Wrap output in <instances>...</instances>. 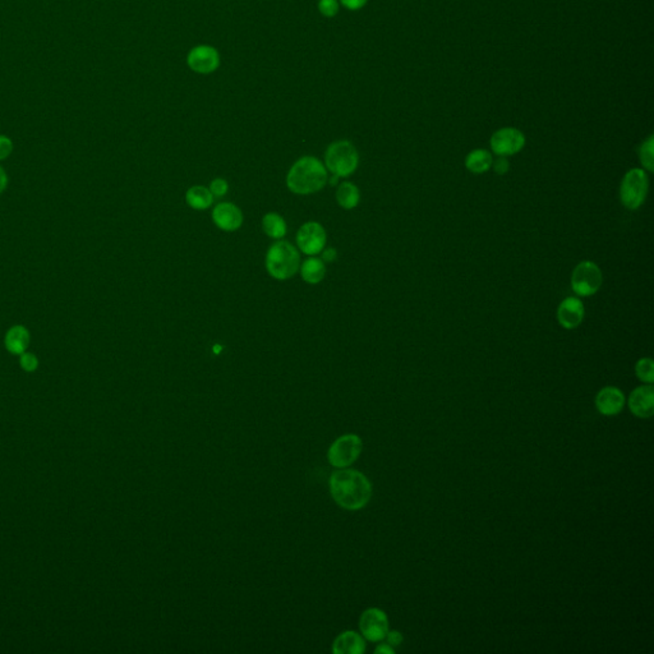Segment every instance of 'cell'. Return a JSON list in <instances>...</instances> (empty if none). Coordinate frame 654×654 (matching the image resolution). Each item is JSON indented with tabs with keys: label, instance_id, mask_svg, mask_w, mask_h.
I'll return each instance as SVG.
<instances>
[{
	"label": "cell",
	"instance_id": "23",
	"mask_svg": "<svg viewBox=\"0 0 654 654\" xmlns=\"http://www.w3.org/2000/svg\"><path fill=\"white\" fill-rule=\"evenodd\" d=\"M640 164L649 173L654 170V137L649 135L639 147Z\"/></svg>",
	"mask_w": 654,
	"mask_h": 654
},
{
	"label": "cell",
	"instance_id": "34",
	"mask_svg": "<svg viewBox=\"0 0 654 654\" xmlns=\"http://www.w3.org/2000/svg\"><path fill=\"white\" fill-rule=\"evenodd\" d=\"M375 653L394 654L395 653V649L386 643V644H380V646L375 649Z\"/></svg>",
	"mask_w": 654,
	"mask_h": 654
},
{
	"label": "cell",
	"instance_id": "22",
	"mask_svg": "<svg viewBox=\"0 0 654 654\" xmlns=\"http://www.w3.org/2000/svg\"><path fill=\"white\" fill-rule=\"evenodd\" d=\"M262 229L270 238L280 239L286 234V224L284 218L278 214L270 212L262 218Z\"/></svg>",
	"mask_w": 654,
	"mask_h": 654
},
{
	"label": "cell",
	"instance_id": "6",
	"mask_svg": "<svg viewBox=\"0 0 654 654\" xmlns=\"http://www.w3.org/2000/svg\"><path fill=\"white\" fill-rule=\"evenodd\" d=\"M603 275L601 269L593 261L578 263L572 274V288L579 297H592L601 289Z\"/></svg>",
	"mask_w": 654,
	"mask_h": 654
},
{
	"label": "cell",
	"instance_id": "27",
	"mask_svg": "<svg viewBox=\"0 0 654 654\" xmlns=\"http://www.w3.org/2000/svg\"><path fill=\"white\" fill-rule=\"evenodd\" d=\"M228 181H224V179H215V181H211L210 184V192L212 193L214 197H223L225 196L228 193Z\"/></svg>",
	"mask_w": 654,
	"mask_h": 654
},
{
	"label": "cell",
	"instance_id": "26",
	"mask_svg": "<svg viewBox=\"0 0 654 654\" xmlns=\"http://www.w3.org/2000/svg\"><path fill=\"white\" fill-rule=\"evenodd\" d=\"M318 10L325 17H334L338 15L339 3L336 0H320L318 1Z\"/></svg>",
	"mask_w": 654,
	"mask_h": 654
},
{
	"label": "cell",
	"instance_id": "14",
	"mask_svg": "<svg viewBox=\"0 0 654 654\" xmlns=\"http://www.w3.org/2000/svg\"><path fill=\"white\" fill-rule=\"evenodd\" d=\"M595 408L603 415H616L624 409L626 398L624 392L615 386H606L595 395Z\"/></svg>",
	"mask_w": 654,
	"mask_h": 654
},
{
	"label": "cell",
	"instance_id": "32",
	"mask_svg": "<svg viewBox=\"0 0 654 654\" xmlns=\"http://www.w3.org/2000/svg\"><path fill=\"white\" fill-rule=\"evenodd\" d=\"M336 257H338V253H336L335 249H326L322 252V260L326 262H334L336 260Z\"/></svg>",
	"mask_w": 654,
	"mask_h": 654
},
{
	"label": "cell",
	"instance_id": "4",
	"mask_svg": "<svg viewBox=\"0 0 654 654\" xmlns=\"http://www.w3.org/2000/svg\"><path fill=\"white\" fill-rule=\"evenodd\" d=\"M325 163L326 168L335 177H348L357 170L359 164V155L353 143L338 141L331 143L326 150Z\"/></svg>",
	"mask_w": 654,
	"mask_h": 654
},
{
	"label": "cell",
	"instance_id": "31",
	"mask_svg": "<svg viewBox=\"0 0 654 654\" xmlns=\"http://www.w3.org/2000/svg\"><path fill=\"white\" fill-rule=\"evenodd\" d=\"M340 1L349 10H359L367 4L369 0H340Z\"/></svg>",
	"mask_w": 654,
	"mask_h": 654
},
{
	"label": "cell",
	"instance_id": "24",
	"mask_svg": "<svg viewBox=\"0 0 654 654\" xmlns=\"http://www.w3.org/2000/svg\"><path fill=\"white\" fill-rule=\"evenodd\" d=\"M635 375L644 384L654 382V362L651 358H640L635 364Z\"/></svg>",
	"mask_w": 654,
	"mask_h": 654
},
{
	"label": "cell",
	"instance_id": "15",
	"mask_svg": "<svg viewBox=\"0 0 654 654\" xmlns=\"http://www.w3.org/2000/svg\"><path fill=\"white\" fill-rule=\"evenodd\" d=\"M212 220L218 229L224 232H235L243 223V214L233 203H218L212 211Z\"/></svg>",
	"mask_w": 654,
	"mask_h": 654
},
{
	"label": "cell",
	"instance_id": "2",
	"mask_svg": "<svg viewBox=\"0 0 654 654\" xmlns=\"http://www.w3.org/2000/svg\"><path fill=\"white\" fill-rule=\"evenodd\" d=\"M327 179V170L324 164L313 156H304L289 170L286 184L293 193L311 195L324 188Z\"/></svg>",
	"mask_w": 654,
	"mask_h": 654
},
{
	"label": "cell",
	"instance_id": "18",
	"mask_svg": "<svg viewBox=\"0 0 654 654\" xmlns=\"http://www.w3.org/2000/svg\"><path fill=\"white\" fill-rule=\"evenodd\" d=\"M493 163L491 152L487 150L477 149L469 152L466 158V168L473 174L487 173Z\"/></svg>",
	"mask_w": 654,
	"mask_h": 654
},
{
	"label": "cell",
	"instance_id": "3",
	"mask_svg": "<svg viewBox=\"0 0 654 654\" xmlns=\"http://www.w3.org/2000/svg\"><path fill=\"white\" fill-rule=\"evenodd\" d=\"M301 267V255L292 243L278 241L269 248L266 269L272 278L286 280L292 278Z\"/></svg>",
	"mask_w": 654,
	"mask_h": 654
},
{
	"label": "cell",
	"instance_id": "21",
	"mask_svg": "<svg viewBox=\"0 0 654 654\" xmlns=\"http://www.w3.org/2000/svg\"><path fill=\"white\" fill-rule=\"evenodd\" d=\"M186 201L195 210H206L214 202V196L210 189L202 186H196L187 191Z\"/></svg>",
	"mask_w": 654,
	"mask_h": 654
},
{
	"label": "cell",
	"instance_id": "33",
	"mask_svg": "<svg viewBox=\"0 0 654 654\" xmlns=\"http://www.w3.org/2000/svg\"><path fill=\"white\" fill-rule=\"evenodd\" d=\"M8 186V175L6 170L0 166V193H3Z\"/></svg>",
	"mask_w": 654,
	"mask_h": 654
},
{
	"label": "cell",
	"instance_id": "5",
	"mask_svg": "<svg viewBox=\"0 0 654 654\" xmlns=\"http://www.w3.org/2000/svg\"><path fill=\"white\" fill-rule=\"evenodd\" d=\"M649 179L644 169H630L625 174L620 186V200L627 210L635 211L646 202Z\"/></svg>",
	"mask_w": 654,
	"mask_h": 654
},
{
	"label": "cell",
	"instance_id": "30",
	"mask_svg": "<svg viewBox=\"0 0 654 654\" xmlns=\"http://www.w3.org/2000/svg\"><path fill=\"white\" fill-rule=\"evenodd\" d=\"M385 639H387V644H389V646H392V647H399V646H401V643L404 641V637H403V634L400 632H396V630L390 632V630H389V632L386 634V638H385Z\"/></svg>",
	"mask_w": 654,
	"mask_h": 654
},
{
	"label": "cell",
	"instance_id": "19",
	"mask_svg": "<svg viewBox=\"0 0 654 654\" xmlns=\"http://www.w3.org/2000/svg\"><path fill=\"white\" fill-rule=\"evenodd\" d=\"M336 200L343 209L352 210L354 207H357L361 201V192L353 183L344 181L339 186L338 191H336Z\"/></svg>",
	"mask_w": 654,
	"mask_h": 654
},
{
	"label": "cell",
	"instance_id": "10",
	"mask_svg": "<svg viewBox=\"0 0 654 654\" xmlns=\"http://www.w3.org/2000/svg\"><path fill=\"white\" fill-rule=\"evenodd\" d=\"M297 244L304 255L315 256L321 253L326 244L324 226L315 221L306 223L297 234Z\"/></svg>",
	"mask_w": 654,
	"mask_h": 654
},
{
	"label": "cell",
	"instance_id": "17",
	"mask_svg": "<svg viewBox=\"0 0 654 654\" xmlns=\"http://www.w3.org/2000/svg\"><path fill=\"white\" fill-rule=\"evenodd\" d=\"M332 652L335 654H362L366 652V641L361 634L349 632H341L334 641Z\"/></svg>",
	"mask_w": 654,
	"mask_h": 654
},
{
	"label": "cell",
	"instance_id": "16",
	"mask_svg": "<svg viewBox=\"0 0 654 654\" xmlns=\"http://www.w3.org/2000/svg\"><path fill=\"white\" fill-rule=\"evenodd\" d=\"M30 343V331L22 325L12 326L7 331L6 338H4V345L7 348L8 352L15 355H21L24 352H27Z\"/></svg>",
	"mask_w": 654,
	"mask_h": 654
},
{
	"label": "cell",
	"instance_id": "9",
	"mask_svg": "<svg viewBox=\"0 0 654 654\" xmlns=\"http://www.w3.org/2000/svg\"><path fill=\"white\" fill-rule=\"evenodd\" d=\"M362 637L369 641H381L389 632V617L386 612L377 607L366 609L359 618Z\"/></svg>",
	"mask_w": 654,
	"mask_h": 654
},
{
	"label": "cell",
	"instance_id": "7",
	"mask_svg": "<svg viewBox=\"0 0 654 654\" xmlns=\"http://www.w3.org/2000/svg\"><path fill=\"white\" fill-rule=\"evenodd\" d=\"M363 450L361 437L354 433H348L336 438L329 449L327 459L331 466L335 468H348L359 458Z\"/></svg>",
	"mask_w": 654,
	"mask_h": 654
},
{
	"label": "cell",
	"instance_id": "28",
	"mask_svg": "<svg viewBox=\"0 0 654 654\" xmlns=\"http://www.w3.org/2000/svg\"><path fill=\"white\" fill-rule=\"evenodd\" d=\"M491 168H493L495 173L500 174V175H504V174H506L507 172H509V169H510V163H509V160H507L506 156H498V158L493 160V163H492V166H491Z\"/></svg>",
	"mask_w": 654,
	"mask_h": 654
},
{
	"label": "cell",
	"instance_id": "1",
	"mask_svg": "<svg viewBox=\"0 0 654 654\" xmlns=\"http://www.w3.org/2000/svg\"><path fill=\"white\" fill-rule=\"evenodd\" d=\"M329 489L334 501L343 509L357 512L366 507L372 497V483L359 470L340 468L331 474Z\"/></svg>",
	"mask_w": 654,
	"mask_h": 654
},
{
	"label": "cell",
	"instance_id": "11",
	"mask_svg": "<svg viewBox=\"0 0 654 654\" xmlns=\"http://www.w3.org/2000/svg\"><path fill=\"white\" fill-rule=\"evenodd\" d=\"M189 68L201 75H209L220 66V55L215 47L210 45H200L193 47L187 57Z\"/></svg>",
	"mask_w": 654,
	"mask_h": 654
},
{
	"label": "cell",
	"instance_id": "29",
	"mask_svg": "<svg viewBox=\"0 0 654 654\" xmlns=\"http://www.w3.org/2000/svg\"><path fill=\"white\" fill-rule=\"evenodd\" d=\"M12 151H13L12 141L6 135H0V161L8 158V156L12 154Z\"/></svg>",
	"mask_w": 654,
	"mask_h": 654
},
{
	"label": "cell",
	"instance_id": "8",
	"mask_svg": "<svg viewBox=\"0 0 654 654\" xmlns=\"http://www.w3.org/2000/svg\"><path fill=\"white\" fill-rule=\"evenodd\" d=\"M491 149L497 156H512L526 146V135L518 128L505 127L496 131L489 140Z\"/></svg>",
	"mask_w": 654,
	"mask_h": 654
},
{
	"label": "cell",
	"instance_id": "25",
	"mask_svg": "<svg viewBox=\"0 0 654 654\" xmlns=\"http://www.w3.org/2000/svg\"><path fill=\"white\" fill-rule=\"evenodd\" d=\"M20 366L26 372H35L38 367V357L31 352H24L20 355Z\"/></svg>",
	"mask_w": 654,
	"mask_h": 654
},
{
	"label": "cell",
	"instance_id": "20",
	"mask_svg": "<svg viewBox=\"0 0 654 654\" xmlns=\"http://www.w3.org/2000/svg\"><path fill=\"white\" fill-rule=\"evenodd\" d=\"M301 272L302 278L306 283L318 284L325 278L326 267H325L322 260L312 257V258H309V260H306L304 262L302 263Z\"/></svg>",
	"mask_w": 654,
	"mask_h": 654
},
{
	"label": "cell",
	"instance_id": "13",
	"mask_svg": "<svg viewBox=\"0 0 654 654\" xmlns=\"http://www.w3.org/2000/svg\"><path fill=\"white\" fill-rule=\"evenodd\" d=\"M629 409L635 417L648 419L654 414V387L652 384H646L637 387L630 394Z\"/></svg>",
	"mask_w": 654,
	"mask_h": 654
},
{
	"label": "cell",
	"instance_id": "12",
	"mask_svg": "<svg viewBox=\"0 0 654 654\" xmlns=\"http://www.w3.org/2000/svg\"><path fill=\"white\" fill-rule=\"evenodd\" d=\"M586 309L583 302L575 297H567L557 307V321L566 330L577 329L583 322Z\"/></svg>",
	"mask_w": 654,
	"mask_h": 654
}]
</instances>
